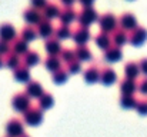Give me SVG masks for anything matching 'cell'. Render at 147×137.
Instances as JSON below:
<instances>
[{
    "mask_svg": "<svg viewBox=\"0 0 147 137\" xmlns=\"http://www.w3.org/2000/svg\"><path fill=\"white\" fill-rule=\"evenodd\" d=\"M97 20H98V14L94 9H92V6L83 7V10L77 14V22L83 27H87V26H90L92 23H94Z\"/></svg>",
    "mask_w": 147,
    "mask_h": 137,
    "instance_id": "6da1fadb",
    "label": "cell"
},
{
    "mask_svg": "<svg viewBox=\"0 0 147 137\" xmlns=\"http://www.w3.org/2000/svg\"><path fill=\"white\" fill-rule=\"evenodd\" d=\"M98 26H100L101 32L111 34L117 29V19L111 13H106V14L98 17Z\"/></svg>",
    "mask_w": 147,
    "mask_h": 137,
    "instance_id": "7a4b0ae2",
    "label": "cell"
},
{
    "mask_svg": "<svg viewBox=\"0 0 147 137\" xmlns=\"http://www.w3.org/2000/svg\"><path fill=\"white\" fill-rule=\"evenodd\" d=\"M147 40V30L143 27H136L131 30V34L129 36V42L133 46H142Z\"/></svg>",
    "mask_w": 147,
    "mask_h": 137,
    "instance_id": "3957f363",
    "label": "cell"
},
{
    "mask_svg": "<svg viewBox=\"0 0 147 137\" xmlns=\"http://www.w3.org/2000/svg\"><path fill=\"white\" fill-rule=\"evenodd\" d=\"M23 17H24V20H26L29 24H39V23L43 20L42 10H37V9H34V7L27 9V10L23 13Z\"/></svg>",
    "mask_w": 147,
    "mask_h": 137,
    "instance_id": "277c9868",
    "label": "cell"
},
{
    "mask_svg": "<svg viewBox=\"0 0 147 137\" xmlns=\"http://www.w3.org/2000/svg\"><path fill=\"white\" fill-rule=\"evenodd\" d=\"M73 40L77 46H84L89 40H90V32L87 27L80 26L74 33H73Z\"/></svg>",
    "mask_w": 147,
    "mask_h": 137,
    "instance_id": "5b68a950",
    "label": "cell"
},
{
    "mask_svg": "<svg viewBox=\"0 0 147 137\" xmlns=\"http://www.w3.org/2000/svg\"><path fill=\"white\" fill-rule=\"evenodd\" d=\"M119 23H120V26H121L123 30H133V29L137 27V19L131 13H124L120 17Z\"/></svg>",
    "mask_w": 147,
    "mask_h": 137,
    "instance_id": "8992f818",
    "label": "cell"
},
{
    "mask_svg": "<svg viewBox=\"0 0 147 137\" xmlns=\"http://www.w3.org/2000/svg\"><path fill=\"white\" fill-rule=\"evenodd\" d=\"M37 34H40L42 37H50V36L54 34V27L51 24V20L43 19L37 24Z\"/></svg>",
    "mask_w": 147,
    "mask_h": 137,
    "instance_id": "52a82bcc",
    "label": "cell"
},
{
    "mask_svg": "<svg viewBox=\"0 0 147 137\" xmlns=\"http://www.w3.org/2000/svg\"><path fill=\"white\" fill-rule=\"evenodd\" d=\"M60 7L54 3H47L46 7L43 9L42 14H43V19H47V20H53V19H57L60 16Z\"/></svg>",
    "mask_w": 147,
    "mask_h": 137,
    "instance_id": "ba28073f",
    "label": "cell"
},
{
    "mask_svg": "<svg viewBox=\"0 0 147 137\" xmlns=\"http://www.w3.org/2000/svg\"><path fill=\"white\" fill-rule=\"evenodd\" d=\"M111 42H113V45L117 46V47L124 46L127 42H129V36H127L126 30H123V29H116V30L113 32Z\"/></svg>",
    "mask_w": 147,
    "mask_h": 137,
    "instance_id": "9c48e42d",
    "label": "cell"
},
{
    "mask_svg": "<svg viewBox=\"0 0 147 137\" xmlns=\"http://www.w3.org/2000/svg\"><path fill=\"white\" fill-rule=\"evenodd\" d=\"M6 132H7L9 137H19L23 134V126L19 120H11L7 123Z\"/></svg>",
    "mask_w": 147,
    "mask_h": 137,
    "instance_id": "30bf717a",
    "label": "cell"
},
{
    "mask_svg": "<svg viewBox=\"0 0 147 137\" xmlns=\"http://www.w3.org/2000/svg\"><path fill=\"white\" fill-rule=\"evenodd\" d=\"M59 19H60V22H61V24H66V26H69L70 23H73L74 20H77V13L71 9V7H67L66 10H63V11H60V16H59Z\"/></svg>",
    "mask_w": 147,
    "mask_h": 137,
    "instance_id": "8fae6325",
    "label": "cell"
},
{
    "mask_svg": "<svg viewBox=\"0 0 147 137\" xmlns=\"http://www.w3.org/2000/svg\"><path fill=\"white\" fill-rule=\"evenodd\" d=\"M0 39L6 42H11L16 39V30L11 24H3L0 26Z\"/></svg>",
    "mask_w": 147,
    "mask_h": 137,
    "instance_id": "7c38bea8",
    "label": "cell"
},
{
    "mask_svg": "<svg viewBox=\"0 0 147 137\" xmlns=\"http://www.w3.org/2000/svg\"><path fill=\"white\" fill-rule=\"evenodd\" d=\"M13 107L17 111H26L29 109V99L24 94H17L13 99Z\"/></svg>",
    "mask_w": 147,
    "mask_h": 137,
    "instance_id": "4fadbf2b",
    "label": "cell"
},
{
    "mask_svg": "<svg viewBox=\"0 0 147 137\" xmlns=\"http://www.w3.org/2000/svg\"><path fill=\"white\" fill-rule=\"evenodd\" d=\"M24 120H26V123H29L32 126H36V124H39L42 121V113L37 109H32V110H29L26 113Z\"/></svg>",
    "mask_w": 147,
    "mask_h": 137,
    "instance_id": "5bb4252c",
    "label": "cell"
},
{
    "mask_svg": "<svg viewBox=\"0 0 147 137\" xmlns=\"http://www.w3.org/2000/svg\"><path fill=\"white\" fill-rule=\"evenodd\" d=\"M121 57V50L120 47L111 45L109 49H106V60L107 61H119Z\"/></svg>",
    "mask_w": 147,
    "mask_h": 137,
    "instance_id": "9a60e30c",
    "label": "cell"
},
{
    "mask_svg": "<svg viewBox=\"0 0 147 137\" xmlns=\"http://www.w3.org/2000/svg\"><path fill=\"white\" fill-rule=\"evenodd\" d=\"M96 45L98 47H101V49H109L110 46L113 45V42H111V36L109 34V33H104V32H101V33H98L97 37H96Z\"/></svg>",
    "mask_w": 147,
    "mask_h": 137,
    "instance_id": "2e32d148",
    "label": "cell"
},
{
    "mask_svg": "<svg viewBox=\"0 0 147 137\" xmlns=\"http://www.w3.org/2000/svg\"><path fill=\"white\" fill-rule=\"evenodd\" d=\"M104 84H111L114 80H116V73L111 70V69H109V67H104L101 72H100V77H98Z\"/></svg>",
    "mask_w": 147,
    "mask_h": 137,
    "instance_id": "e0dca14e",
    "label": "cell"
},
{
    "mask_svg": "<svg viewBox=\"0 0 147 137\" xmlns=\"http://www.w3.org/2000/svg\"><path fill=\"white\" fill-rule=\"evenodd\" d=\"M46 50L49 53V56H57L59 53H61V46L57 39H51L46 43Z\"/></svg>",
    "mask_w": 147,
    "mask_h": 137,
    "instance_id": "ac0fdd59",
    "label": "cell"
},
{
    "mask_svg": "<svg viewBox=\"0 0 147 137\" xmlns=\"http://www.w3.org/2000/svg\"><path fill=\"white\" fill-rule=\"evenodd\" d=\"M37 37V32L32 27V26H27L22 30V34H20V39H23L24 42H33L34 39Z\"/></svg>",
    "mask_w": 147,
    "mask_h": 137,
    "instance_id": "d6986e66",
    "label": "cell"
},
{
    "mask_svg": "<svg viewBox=\"0 0 147 137\" xmlns=\"http://www.w3.org/2000/svg\"><path fill=\"white\" fill-rule=\"evenodd\" d=\"M54 36H56L57 40H64V39H69L71 36V30L69 29V26L61 24L59 29L54 30Z\"/></svg>",
    "mask_w": 147,
    "mask_h": 137,
    "instance_id": "ffe728a7",
    "label": "cell"
},
{
    "mask_svg": "<svg viewBox=\"0 0 147 137\" xmlns=\"http://www.w3.org/2000/svg\"><path fill=\"white\" fill-rule=\"evenodd\" d=\"M13 51H14L16 54H19V56H22V54H26V53L29 51L27 42H24L23 39H19V40H16V42H14V45H13Z\"/></svg>",
    "mask_w": 147,
    "mask_h": 137,
    "instance_id": "44dd1931",
    "label": "cell"
},
{
    "mask_svg": "<svg viewBox=\"0 0 147 137\" xmlns=\"http://www.w3.org/2000/svg\"><path fill=\"white\" fill-rule=\"evenodd\" d=\"M74 53H76V57L80 59V60H90L92 59V51L86 46H79L74 50Z\"/></svg>",
    "mask_w": 147,
    "mask_h": 137,
    "instance_id": "7402d4cb",
    "label": "cell"
},
{
    "mask_svg": "<svg viewBox=\"0 0 147 137\" xmlns=\"http://www.w3.org/2000/svg\"><path fill=\"white\" fill-rule=\"evenodd\" d=\"M3 64H6V66L10 67V69H16V67H19V64H20L19 54H16V53L9 54V56L6 57V60H3Z\"/></svg>",
    "mask_w": 147,
    "mask_h": 137,
    "instance_id": "603a6c76",
    "label": "cell"
},
{
    "mask_svg": "<svg viewBox=\"0 0 147 137\" xmlns=\"http://www.w3.org/2000/svg\"><path fill=\"white\" fill-rule=\"evenodd\" d=\"M39 61H40V57H39V54H37L36 51H27V53H26L24 63H26L27 67H30V66H36Z\"/></svg>",
    "mask_w": 147,
    "mask_h": 137,
    "instance_id": "cb8c5ba5",
    "label": "cell"
},
{
    "mask_svg": "<svg viewBox=\"0 0 147 137\" xmlns=\"http://www.w3.org/2000/svg\"><path fill=\"white\" fill-rule=\"evenodd\" d=\"M139 72H140L139 64H136V63H127V64H126V76H127V79H134V77H137Z\"/></svg>",
    "mask_w": 147,
    "mask_h": 137,
    "instance_id": "d4e9b609",
    "label": "cell"
},
{
    "mask_svg": "<svg viewBox=\"0 0 147 137\" xmlns=\"http://www.w3.org/2000/svg\"><path fill=\"white\" fill-rule=\"evenodd\" d=\"M14 77L19 80V82H27L30 74H29V70L26 67H16L14 69Z\"/></svg>",
    "mask_w": 147,
    "mask_h": 137,
    "instance_id": "484cf974",
    "label": "cell"
},
{
    "mask_svg": "<svg viewBox=\"0 0 147 137\" xmlns=\"http://www.w3.org/2000/svg\"><path fill=\"white\" fill-rule=\"evenodd\" d=\"M27 93H29V96H32V97H39V96L43 93V89H42V86H40L39 83L32 82V83L27 86Z\"/></svg>",
    "mask_w": 147,
    "mask_h": 137,
    "instance_id": "4316f807",
    "label": "cell"
},
{
    "mask_svg": "<svg viewBox=\"0 0 147 137\" xmlns=\"http://www.w3.org/2000/svg\"><path fill=\"white\" fill-rule=\"evenodd\" d=\"M98 77H100V70H98L97 67H90V69L86 72V74H84V79H86L87 82H90V83L98 80Z\"/></svg>",
    "mask_w": 147,
    "mask_h": 137,
    "instance_id": "83f0119b",
    "label": "cell"
},
{
    "mask_svg": "<svg viewBox=\"0 0 147 137\" xmlns=\"http://www.w3.org/2000/svg\"><path fill=\"white\" fill-rule=\"evenodd\" d=\"M45 64H46V67L49 69V70H57V69H60V60H59V57L57 56H50L47 57V60L45 61Z\"/></svg>",
    "mask_w": 147,
    "mask_h": 137,
    "instance_id": "f1b7e54d",
    "label": "cell"
},
{
    "mask_svg": "<svg viewBox=\"0 0 147 137\" xmlns=\"http://www.w3.org/2000/svg\"><path fill=\"white\" fill-rule=\"evenodd\" d=\"M134 89H136V84H134L133 79H127L126 82L121 83V90L124 91L126 94H131L134 91Z\"/></svg>",
    "mask_w": 147,
    "mask_h": 137,
    "instance_id": "f546056e",
    "label": "cell"
},
{
    "mask_svg": "<svg viewBox=\"0 0 147 137\" xmlns=\"http://www.w3.org/2000/svg\"><path fill=\"white\" fill-rule=\"evenodd\" d=\"M61 56H63V60L64 61H67V63H70V61H73L74 59H76V53H74V50H64V51H61Z\"/></svg>",
    "mask_w": 147,
    "mask_h": 137,
    "instance_id": "4dcf8cb0",
    "label": "cell"
},
{
    "mask_svg": "<svg viewBox=\"0 0 147 137\" xmlns=\"http://www.w3.org/2000/svg\"><path fill=\"white\" fill-rule=\"evenodd\" d=\"M51 104H53L51 96H49V94H43V97L40 99V106H42L43 109H49Z\"/></svg>",
    "mask_w": 147,
    "mask_h": 137,
    "instance_id": "1f68e13d",
    "label": "cell"
},
{
    "mask_svg": "<svg viewBox=\"0 0 147 137\" xmlns=\"http://www.w3.org/2000/svg\"><path fill=\"white\" fill-rule=\"evenodd\" d=\"M30 4H32V7H34L37 10H43L47 4V0H30Z\"/></svg>",
    "mask_w": 147,
    "mask_h": 137,
    "instance_id": "d6a6232c",
    "label": "cell"
},
{
    "mask_svg": "<svg viewBox=\"0 0 147 137\" xmlns=\"http://www.w3.org/2000/svg\"><path fill=\"white\" fill-rule=\"evenodd\" d=\"M57 83H61V82H64L66 79H67V73L66 72H61V70H56V74H54V77H53Z\"/></svg>",
    "mask_w": 147,
    "mask_h": 137,
    "instance_id": "836d02e7",
    "label": "cell"
},
{
    "mask_svg": "<svg viewBox=\"0 0 147 137\" xmlns=\"http://www.w3.org/2000/svg\"><path fill=\"white\" fill-rule=\"evenodd\" d=\"M9 50H10L9 42H6V40H1V39H0V56L7 54V53H9Z\"/></svg>",
    "mask_w": 147,
    "mask_h": 137,
    "instance_id": "e575fe53",
    "label": "cell"
},
{
    "mask_svg": "<svg viewBox=\"0 0 147 137\" xmlns=\"http://www.w3.org/2000/svg\"><path fill=\"white\" fill-rule=\"evenodd\" d=\"M121 106H124V107H134V106H136V101H134L133 99L124 97V99L121 100Z\"/></svg>",
    "mask_w": 147,
    "mask_h": 137,
    "instance_id": "d590c367",
    "label": "cell"
},
{
    "mask_svg": "<svg viewBox=\"0 0 147 137\" xmlns=\"http://www.w3.org/2000/svg\"><path fill=\"white\" fill-rule=\"evenodd\" d=\"M69 64H70L69 67H70V72H71V73H76V72L80 70V63H77V61L73 60V61H70Z\"/></svg>",
    "mask_w": 147,
    "mask_h": 137,
    "instance_id": "8d00e7d4",
    "label": "cell"
},
{
    "mask_svg": "<svg viewBox=\"0 0 147 137\" xmlns=\"http://www.w3.org/2000/svg\"><path fill=\"white\" fill-rule=\"evenodd\" d=\"M139 67H140V69H142V70H143V72H144V73L147 74V59H143V60L140 61Z\"/></svg>",
    "mask_w": 147,
    "mask_h": 137,
    "instance_id": "74e56055",
    "label": "cell"
},
{
    "mask_svg": "<svg viewBox=\"0 0 147 137\" xmlns=\"http://www.w3.org/2000/svg\"><path fill=\"white\" fill-rule=\"evenodd\" d=\"M80 3H82V6L83 7H87V6H92L93 3H94V0H79Z\"/></svg>",
    "mask_w": 147,
    "mask_h": 137,
    "instance_id": "f35d334b",
    "label": "cell"
},
{
    "mask_svg": "<svg viewBox=\"0 0 147 137\" xmlns=\"http://www.w3.org/2000/svg\"><path fill=\"white\" fill-rule=\"evenodd\" d=\"M76 1H77V0H61V3H63L66 7H70V6H73Z\"/></svg>",
    "mask_w": 147,
    "mask_h": 137,
    "instance_id": "ab89813d",
    "label": "cell"
},
{
    "mask_svg": "<svg viewBox=\"0 0 147 137\" xmlns=\"http://www.w3.org/2000/svg\"><path fill=\"white\" fill-rule=\"evenodd\" d=\"M139 111L140 113H147V104L144 101H142V104L139 106Z\"/></svg>",
    "mask_w": 147,
    "mask_h": 137,
    "instance_id": "60d3db41",
    "label": "cell"
},
{
    "mask_svg": "<svg viewBox=\"0 0 147 137\" xmlns=\"http://www.w3.org/2000/svg\"><path fill=\"white\" fill-rule=\"evenodd\" d=\"M140 89H142V91H143V93H147V80H146V82H143V83H142Z\"/></svg>",
    "mask_w": 147,
    "mask_h": 137,
    "instance_id": "b9f144b4",
    "label": "cell"
},
{
    "mask_svg": "<svg viewBox=\"0 0 147 137\" xmlns=\"http://www.w3.org/2000/svg\"><path fill=\"white\" fill-rule=\"evenodd\" d=\"M3 66V59H1V56H0V67Z\"/></svg>",
    "mask_w": 147,
    "mask_h": 137,
    "instance_id": "7bdbcfd3",
    "label": "cell"
},
{
    "mask_svg": "<svg viewBox=\"0 0 147 137\" xmlns=\"http://www.w3.org/2000/svg\"><path fill=\"white\" fill-rule=\"evenodd\" d=\"M24 137H27V136H24Z\"/></svg>",
    "mask_w": 147,
    "mask_h": 137,
    "instance_id": "ee69618b",
    "label": "cell"
}]
</instances>
